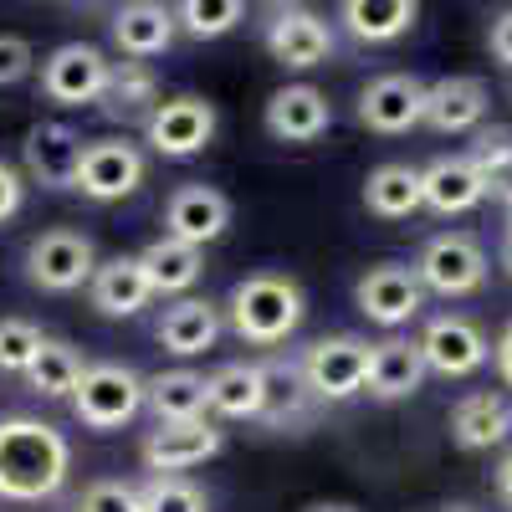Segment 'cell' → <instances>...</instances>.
I'll return each mask as SVG.
<instances>
[{
	"mask_svg": "<svg viewBox=\"0 0 512 512\" xmlns=\"http://www.w3.org/2000/svg\"><path fill=\"white\" fill-rule=\"evenodd\" d=\"M72 446L57 425L36 415L0 420V497L6 502H47L62 492Z\"/></svg>",
	"mask_w": 512,
	"mask_h": 512,
	"instance_id": "1",
	"label": "cell"
},
{
	"mask_svg": "<svg viewBox=\"0 0 512 512\" xmlns=\"http://www.w3.org/2000/svg\"><path fill=\"white\" fill-rule=\"evenodd\" d=\"M303 313H308L303 287H297L292 277H282V272H251L226 297V318H231L236 338L251 344V349L287 344V338L297 333V323H303Z\"/></svg>",
	"mask_w": 512,
	"mask_h": 512,
	"instance_id": "2",
	"label": "cell"
},
{
	"mask_svg": "<svg viewBox=\"0 0 512 512\" xmlns=\"http://www.w3.org/2000/svg\"><path fill=\"white\" fill-rule=\"evenodd\" d=\"M144 410V379L128 364H88L72 390V415L88 431H123Z\"/></svg>",
	"mask_w": 512,
	"mask_h": 512,
	"instance_id": "3",
	"label": "cell"
},
{
	"mask_svg": "<svg viewBox=\"0 0 512 512\" xmlns=\"http://www.w3.org/2000/svg\"><path fill=\"white\" fill-rule=\"evenodd\" d=\"M487 251L477 236H466V231H441L420 246L415 256V277L425 292H436V297H472L487 287Z\"/></svg>",
	"mask_w": 512,
	"mask_h": 512,
	"instance_id": "4",
	"label": "cell"
},
{
	"mask_svg": "<svg viewBox=\"0 0 512 512\" xmlns=\"http://www.w3.org/2000/svg\"><path fill=\"white\" fill-rule=\"evenodd\" d=\"M93 272H98V251L72 226H52L26 246V277L41 292H77L82 282H93Z\"/></svg>",
	"mask_w": 512,
	"mask_h": 512,
	"instance_id": "5",
	"label": "cell"
},
{
	"mask_svg": "<svg viewBox=\"0 0 512 512\" xmlns=\"http://www.w3.org/2000/svg\"><path fill=\"white\" fill-rule=\"evenodd\" d=\"M369 354H374V344H364V338L328 333V338H318V344H308V354L297 359V369H303L313 400H349L369 379Z\"/></svg>",
	"mask_w": 512,
	"mask_h": 512,
	"instance_id": "6",
	"label": "cell"
},
{
	"mask_svg": "<svg viewBox=\"0 0 512 512\" xmlns=\"http://www.w3.org/2000/svg\"><path fill=\"white\" fill-rule=\"evenodd\" d=\"M262 41H267V52L272 62L292 67V72H308V67H323L333 57V26L308 11V6H272L267 11V26H262Z\"/></svg>",
	"mask_w": 512,
	"mask_h": 512,
	"instance_id": "7",
	"label": "cell"
},
{
	"mask_svg": "<svg viewBox=\"0 0 512 512\" xmlns=\"http://www.w3.org/2000/svg\"><path fill=\"white\" fill-rule=\"evenodd\" d=\"M415 344H420L425 374H441V379H466V374H477V369L492 359L487 333H482L472 318H461V313L431 318Z\"/></svg>",
	"mask_w": 512,
	"mask_h": 512,
	"instance_id": "8",
	"label": "cell"
},
{
	"mask_svg": "<svg viewBox=\"0 0 512 512\" xmlns=\"http://www.w3.org/2000/svg\"><path fill=\"white\" fill-rule=\"evenodd\" d=\"M216 103L210 98H195V93H180V98H164L144 128V139L154 154L164 159H195L210 139H216Z\"/></svg>",
	"mask_w": 512,
	"mask_h": 512,
	"instance_id": "9",
	"label": "cell"
},
{
	"mask_svg": "<svg viewBox=\"0 0 512 512\" xmlns=\"http://www.w3.org/2000/svg\"><path fill=\"white\" fill-rule=\"evenodd\" d=\"M354 303H359V313H364L369 323L400 328V323H410V318L425 308V287H420L415 267H405V262H379V267H369V272L354 282Z\"/></svg>",
	"mask_w": 512,
	"mask_h": 512,
	"instance_id": "10",
	"label": "cell"
},
{
	"mask_svg": "<svg viewBox=\"0 0 512 512\" xmlns=\"http://www.w3.org/2000/svg\"><path fill=\"white\" fill-rule=\"evenodd\" d=\"M226 446L221 425H210L205 415L200 420H175V425H154L144 436V466L154 477H185L190 466H205Z\"/></svg>",
	"mask_w": 512,
	"mask_h": 512,
	"instance_id": "11",
	"label": "cell"
},
{
	"mask_svg": "<svg viewBox=\"0 0 512 512\" xmlns=\"http://www.w3.org/2000/svg\"><path fill=\"white\" fill-rule=\"evenodd\" d=\"M108 57L88 41H67L57 47L47 62H41V93L62 108H82V103H98L103 98V82H108Z\"/></svg>",
	"mask_w": 512,
	"mask_h": 512,
	"instance_id": "12",
	"label": "cell"
},
{
	"mask_svg": "<svg viewBox=\"0 0 512 512\" xmlns=\"http://www.w3.org/2000/svg\"><path fill=\"white\" fill-rule=\"evenodd\" d=\"M82 134L57 118L47 123H31L26 128V144H21V159H26V175L41 185V190H72L77 185V169H82Z\"/></svg>",
	"mask_w": 512,
	"mask_h": 512,
	"instance_id": "13",
	"label": "cell"
},
{
	"mask_svg": "<svg viewBox=\"0 0 512 512\" xmlns=\"http://www.w3.org/2000/svg\"><path fill=\"white\" fill-rule=\"evenodd\" d=\"M144 185V154L139 144L128 139H93L82 149V169H77V185L88 200H123Z\"/></svg>",
	"mask_w": 512,
	"mask_h": 512,
	"instance_id": "14",
	"label": "cell"
},
{
	"mask_svg": "<svg viewBox=\"0 0 512 512\" xmlns=\"http://www.w3.org/2000/svg\"><path fill=\"white\" fill-rule=\"evenodd\" d=\"M359 123L369 134H410L425 118V82L410 72H384L359 93Z\"/></svg>",
	"mask_w": 512,
	"mask_h": 512,
	"instance_id": "15",
	"label": "cell"
},
{
	"mask_svg": "<svg viewBox=\"0 0 512 512\" xmlns=\"http://www.w3.org/2000/svg\"><path fill=\"white\" fill-rule=\"evenodd\" d=\"M226 226H231V200L216 185H180L164 200V236L185 246L205 251V241H221Z\"/></svg>",
	"mask_w": 512,
	"mask_h": 512,
	"instance_id": "16",
	"label": "cell"
},
{
	"mask_svg": "<svg viewBox=\"0 0 512 512\" xmlns=\"http://www.w3.org/2000/svg\"><path fill=\"white\" fill-rule=\"evenodd\" d=\"M487 108H492V93L482 77H436L425 82V118L436 134H477L487 123Z\"/></svg>",
	"mask_w": 512,
	"mask_h": 512,
	"instance_id": "17",
	"label": "cell"
},
{
	"mask_svg": "<svg viewBox=\"0 0 512 512\" xmlns=\"http://www.w3.org/2000/svg\"><path fill=\"white\" fill-rule=\"evenodd\" d=\"M262 123H267V134H272L277 144H313V139L328 134L333 108H328V98H323L318 88H308V82H292V88H277V93L267 98Z\"/></svg>",
	"mask_w": 512,
	"mask_h": 512,
	"instance_id": "18",
	"label": "cell"
},
{
	"mask_svg": "<svg viewBox=\"0 0 512 512\" xmlns=\"http://www.w3.org/2000/svg\"><path fill=\"white\" fill-rule=\"evenodd\" d=\"M487 200V185L466 154H441L420 169V205L436 216H466Z\"/></svg>",
	"mask_w": 512,
	"mask_h": 512,
	"instance_id": "19",
	"label": "cell"
},
{
	"mask_svg": "<svg viewBox=\"0 0 512 512\" xmlns=\"http://www.w3.org/2000/svg\"><path fill=\"white\" fill-rule=\"evenodd\" d=\"M175 11L169 6H154V0H134V6H118L113 21H108V36L113 47L128 57V62H149V57H164L175 47Z\"/></svg>",
	"mask_w": 512,
	"mask_h": 512,
	"instance_id": "20",
	"label": "cell"
},
{
	"mask_svg": "<svg viewBox=\"0 0 512 512\" xmlns=\"http://www.w3.org/2000/svg\"><path fill=\"white\" fill-rule=\"evenodd\" d=\"M98 108H103L108 123L149 128V118H154V108H159V77H154V67H149V62H113Z\"/></svg>",
	"mask_w": 512,
	"mask_h": 512,
	"instance_id": "21",
	"label": "cell"
},
{
	"mask_svg": "<svg viewBox=\"0 0 512 512\" xmlns=\"http://www.w3.org/2000/svg\"><path fill=\"white\" fill-rule=\"evenodd\" d=\"M420 384H425V359H420L415 338H384V344H374V354H369V379H364V390H369L374 400H384V405L410 400Z\"/></svg>",
	"mask_w": 512,
	"mask_h": 512,
	"instance_id": "22",
	"label": "cell"
},
{
	"mask_svg": "<svg viewBox=\"0 0 512 512\" xmlns=\"http://www.w3.org/2000/svg\"><path fill=\"white\" fill-rule=\"evenodd\" d=\"M205 410L226 420H262L267 415V364H221L205 379Z\"/></svg>",
	"mask_w": 512,
	"mask_h": 512,
	"instance_id": "23",
	"label": "cell"
},
{
	"mask_svg": "<svg viewBox=\"0 0 512 512\" xmlns=\"http://www.w3.org/2000/svg\"><path fill=\"white\" fill-rule=\"evenodd\" d=\"M512 436V405L497 395V390H477L456 400L451 410V441L461 451H492Z\"/></svg>",
	"mask_w": 512,
	"mask_h": 512,
	"instance_id": "24",
	"label": "cell"
},
{
	"mask_svg": "<svg viewBox=\"0 0 512 512\" xmlns=\"http://www.w3.org/2000/svg\"><path fill=\"white\" fill-rule=\"evenodd\" d=\"M154 333H159V344L169 354L195 359L205 349H216V338H221V308L205 303V297H180L175 308H164V318H159Z\"/></svg>",
	"mask_w": 512,
	"mask_h": 512,
	"instance_id": "25",
	"label": "cell"
},
{
	"mask_svg": "<svg viewBox=\"0 0 512 512\" xmlns=\"http://www.w3.org/2000/svg\"><path fill=\"white\" fill-rule=\"evenodd\" d=\"M88 297H93V308L103 318H134L154 292H149V277L139 267V256H113V262H103L93 272Z\"/></svg>",
	"mask_w": 512,
	"mask_h": 512,
	"instance_id": "26",
	"label": "cell"
},
{
	"mask_svg": "<svg viewBox=\"0 0 512 512\" xmlns=\"http://www.w3.org/2000/svg\"><path fill=\"white\" fill-rule=\"evenodd\" d=\"M338 21H344V31L354 41L379 47V41L405 36L420 21V6L415 0H344V6H338Z\"/></svg>",
	"mask_w": 512,
	"mask_h": 512,
	"instance_id": "27",
	"label": "cell"
},
{
	"mask_svg": "<svg viewBox=\"0 0 512 512\" xmlns=\"http://www.w3.org/2000/svg\"><path fill=\"white\" fill-rule=\"evenodd\" d=\"M139 267L149 277V292H190L205 272V251L200 246H185L175 236H159L139 251Z\"/></svg>",
	"mask_w": 512,
	"mask_h": 512,
	"instance_id": "28",
	"label": "cell"
},
{
	"mask_svg": "<svg viewBox=\"0 0 512 512\" xmlns=\"http://www.w3.org/2000/svg\"><path fill=\"white\" fill-rule=\"evenodd\" d=\"M144 405L154 410L159 425L200 420L205 415V374H195V369H164V374L144 379Z\"/></svg>",
	"mask_w": 512,
	"mask_h": 512,
	"instance_id": "29",
	"label": "cell"
},
{
	"mask_svg": "<svg viewBox=\"0 0 512 512\" xmlns=\"http://www.w3.org/2000/svg\"><path fill=\"white\" fill-rule=\"evenodd\" d=\"M364 205L379 221H410L420 210V169L410 164H379L364 180Z\"/></svg>",
	"mask_w": 512,
	"mask_h": 512,
	"instance_id": "30",
	"label": "cell"
},
{
	"mask_svg": "<svg viewBox=\"0 0 512 512\" xmlns=\"http://www.w3.org/2000/svg\"><path fill=\"white\" fill-rule=\"evenodd\" d=\"M82 369H88V364H82V354H77L72 344H62V338H47V344H41V354L31 359V369H26V384H31L41 400H72Z\"/></svg>",
	"mask_w": 512,
	"mask_h": 512,
	"instance_id": "31",
	"label": "cell"
},
{
	"mask_svg": "<svg viewBox=\"0 0 512 512\" xmlns=\"http://www.w3.org/2000/svg\"><path fill=\"white\" fill-rule=\"evenodd\" d=\"M466 159L477 164V175L487 185V195L497 200H512V128L502 123H482L472 149H466Z\"/></svg>",
	"mask_w": 512,
	"mask_h": 512,
	"instance_id": "32",
	"label": "cell"
},
{
	"mask_svg": "<svg viewBox=\"0 0 512 512\" xmlns=\"http://www.w3.org/2000/svg\"><path fill=\"white\" fill-rule=\"evenodd\" d=\"M175 21L195 41H216V36H226L246 21V6L241 0H185V6H175Z\"/></svg>",
	"mask_w": 512,
	"mask_h": 512,
	"instance_id": "33",
	"label": "cell"
},
{
	"mask_svg": "<svg viewBox=\"0 0 512 512\" xmlns=\"http://www.w3.org/2000/svg\"><path fill=\"white\" fill-rule=\"evenodd\" d=\"M41 328L26 318H0V374H26L31 359L41 354Z\"/></svg>",
	"mask_w": 512,
	"mask_h": 512,
	"instance_id": "34",
	"label": "cell"
},
{
	"mask_svg": "<svg viewBox=\"0 0 512 512\" xmlns=\"http://www.w3.org/2000/svg\"><path fill=\"white\" fill-rule=\"evenodd\" d=\"M144 512H205V492L190 482V477H154L144 492H139Z\"/></svg>",
	"mask_w": 512,
	"mask_h": 512,
	"instance_id": "35",
	"label": "cell"
},
{
	"mask_svg": "<svg viewBox=\"0 0 512 512\" xmlns=\"http://www.w3.org/2000/svg\"><path fill=\"white\" fill-rule=\"evenodd\" d=\"M77 512H144V502H139V487H128V482H93L82 492Z\"/></svg>",
	"mask_w": 512,
	"mask_h": 512,
	"instance_id": "36",
	"label": "cell"
},
{
	"mask_svg": "<svg viewBox=\"0 0 512 512\" xmlns=\"http://www.w3.org/2000/svg\"><path fill=\"white\" fill-rule=\"evenodd\" d=\"M31 41L26 36H11V31H0V88H16L21 77H31Z\"/></svg>",
	"mask_w": 512,
	"mask_h": 512,
	"instance_id": "37",
	"label": "cell"
},
{
	"mask_svg": "<svg viewBox=\"0 0 512 512\" xmlns=\"http://www.w3.org/2000/svg\"><path fill=\"white\" fill-rule=\"evenodd\" d=\"M21 205H26V180H21V169H11L6 159H0V226H6Z\"/></svg>",
	"mask_w": 512,
	"mask_h": 512,
	"instance_id": "38",
	"label": "cell"
},
{
	"mask_svg": "<svg viewBox=\"0 0 512 512\" xmlns=\"http://www.w3.org/2000/svg\"><path fill=\"white\" fill-rule=\"evenodd\" d=\"M487 52H492V62H497V67H507V72H512V6L492 16V26H487Z\"/></svg>",
	"mask_w": 512,
	"mask_h": 512,
	"instance_id": "39",
	"label": "cell"
},
{
	"mask_svg": "<svg viewBox=\"0 0 512 512\" xmlns=\"http://www.w3.org/2000/svg\"><path fill=\"white\" fill-rule=\"evenodd\" d=\"M492 359H497V374L507 379V390H512V323L502 328V338H497V349H492Z\"/></svg>",
	"mask_w": 512,
	"mask_h": 512,
	"instance_id": "40",
	"label": "cell"
},
{
	"mask_svg": "<svg viewBox=\"0 0 512 512\" xmlns=\"http://www.w3.org/2000/svg\"><path fill=\"white\" fill-rule=\"evenodd\" d=\"M497 492L512 502V451H507V456H502V466H497Z\"/></svg>",
	"mask_w": 512,
	"mask_h": 512,
	"instance_id": "41",
	"label": "cell"
},
{
	"mask_svg": "<svg viewBox=\"0 0 512 512\" xmlns=\"http://www.w3.org/2000/svg\"><path fill=\"white\" fill-rule=\"evenodd\" d=\"M303 512H359L354 502H313V507H303Z\"/></svg>",
	"mask_w": 512,
	"mask_h": 512,
	"instance_id": "42",
	"label": "cell"
},
{
	"mask_svg": "<svg viewBox=\"0 0 512 512\" xmlns=\"http://www.w3.org/2000/svg\"><path fill=\"white\" fill-rule=\"evenodd\" d=\"M502 267L512 272V241H502Z\"/></svg>",
	"mask_w": 512,
	"mask_h": 512,
	"instance_id": "43",
	"label": "cell"
},
{
	"mask_svg": "<svg viewBox=\"0 0 512 512\" xmlns=\"http://www.w3.org/2000/svg\"><path fill=\"white\" fill-rule=\"evenodd\" d=\"M507 205V241H512V200H502Z\"/></svg>",
	"mask_w": 512,
	"mask_h": 512,
	"instance_id": "44",
	"label": "cell"
},
{
	"mask_svg": "<svg viewBox=\"0 0 512 512\" xmlns=\"http://www.w3.org/2000/svg\"><path fill=\"white\" fill-rule=\"evenodd\" d=\"M507 98H512V82H507Z\"/></svg>",
	"mask_w": 512,
	"mask_h": 512,
	"instance_id": "45",
	"label": "cell"
},
{
	"mask_svg": "<svg viewBox=\"0 0 512 512\" xmlns=\"http://www.w3.org/2000/svg\"><path fill=\"white\" fill-rule=\"evenodd\" d=\"M456 512H461V507H456Z\"/></svg>",
	"mask_w": 512,
	"mask_h": 512,
	"instance_id": "46",
	"label": "cell"
}]
</instances>
